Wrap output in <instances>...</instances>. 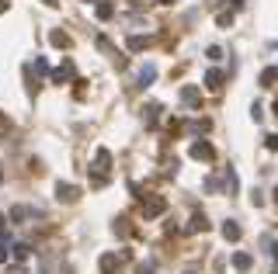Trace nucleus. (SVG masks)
<instances>
[{
  "mask_svg": "<svg viewBox=\"0 0 278 274\" xmlns=\"http://www.w3.org/2000/svg\"><path fill=\"white\" fill-rule=\"evenodd\" d=\"M251 264H254V260H251V254H233V267H237V271H251Z\"/></svg>",
  "mask_w": 278,
  "mask_h": 274,
  "instance_id": "11",
  "label": "nucleus"
},
{
  "mask_svg": "<svg viewBox=\"0 0 278 274\" xmlns=\"http://www.w3.org/2000/svg\"><path fill=\"white\" fill-rule=\"evenodd\" d=\"M87 4H91V0H87Z\"/></svg>",
  "mask_w": 278,
  "mask_h": 274,
  "instance_id": "29",
  "label": "nucleus"
},
{
  "mask_svg": "<svg viewBox=\"0 0 278 274\" xmlns=\"http://www.w3.org/2000/svg\"><path fill=\"white\" fill-rule=\"evenodd\" d=\"M157 42V35H132L129 39V52H143V49H150Z\"/></svg>",
  "mask_w": 278,
  "mask_h": 274,
  "instance_id": "4",
  "label": "nucleus"
},
{
  "mask_svg": "<svg viewBox=\"0 0 278 274\" xmlns=\"http://www.w3.org/2000/svg\"><path fill=\"white\" fill-rule=\"evenodd\" d=\"M112 14H115L112 4H98V18H112Z\"/></svg>",
  "mask_w": 278,
  "mask_h": 274,
  "instance_id": "15",
  "label": "nucleus"
},
{
  "mask_svg": "<svg viewBox=\"0 0 278 274\" xmlns=\"http://www.w3.org/2000/svg\"><path fill=\"white\" fill-rule=\"evenodd\" d=\"M4 260H7V243L0 239V264H4Z\"/></svg>",
  "mask_w": 278,
  "mask_h": 274,
  "instance_id": "22",
  "label": "nucleus"
},
{
  "mask_svg": "<svg viewBox=\"0 0 278 274\" xmlns=\"http://www.w3.org/2000/svg\"><path fill=\"white\" fill-rule=\"evenodd\" d=\"M264 142H268V149H278V136H275V132H271V136L264 139Z\"/></svg>",
  "mask_w": 278,
  "mask_h": 274,
  "instance_id": "21",
  "label": "nucleus"
},
{
  "mask_svg": "<svg viewBox=\"0 0 278 274\" xmlns=\"http://www.w3.org/2000/svg\"><path fill=\"white\" fill-rule=\"evenodd\" d=\"M14 250H18V254H14V257H18V260H24V257H28V247H24V243H18Z\"/></svg>",
  "mask_w": 278,
  "mask_h": 274,
  "instance_id": "20",
  "label": "nucleus"
},
{
  "mask_svg": "<svg viewBox=\"0 0 278 274\" xmlns=\"http://www.w3.org/2000/svg\"><path fill=\"white\" fill-rule=\"evenodd\" d=\"M160 111H163L160 104H146V125H153V118H160Z\"/></svg>",
  "mask_w": 278,
  "mask_h": 274,
  "instance_id": "14",
  "label": "nucleus"
},
{
  "mask_svg": "<svg viewBox=\"0 0 278 274\" xmlns=\"http://www.w3.org/2000/svg\"><path fill=\"white\" fill-rule=\"evenodd\" d=\"M108 167H112V153L108 149H98L94 153V167H91V177H94V188L108 184Z\"/></svg>",
  "mask_w": 278,
  "mask_h": 274,
  "instance_id": "1",
  "label": "nucleus"
},
{
  "mask_svg": "<svg viewBox=\"0 0 278 274\" xmlns=\"http://www.w3.org/2000/svg\"><path fill=\"white\" fill-rule=\"evenodd\" d=\"M278 77V70H264V73H261V83H264V87H268V83H271V80Z\"/></svg>",
  "mask_w": 278,
  "mask_h": 274,
  "instance_id": "17",
  "label": "nucleus"
},
{
  "mask_svg": "<svg viewBox=\"0 0 278 274\" xmlns=\"http://www.w3.org/2000/svg\"><path fill=\"white\" fill-rule=\"evenodd\" d=\"M49 42H52L56 49H66V45H70V35H66V32H60V28H56V32H49Z\"/></svg>",
  "mask_w": 278,
  "mask_h": 274,
  "instance_id": "10",
  "label": "nucleus"
},
{
  "mask_svg": "<svg viewBox=\"0 0 278 274\" xmlns=\"http://www.w3.org/2000/svg\"><path fill=\"white\" fill-rule=\"evenodd\" d=\"M216 21H219V28H230V24H233V14H230V11H223Z\"/></svg>",
  "mask_w": 278,
  "mask_h": 274,
  "instance_id": "16",
  "label": "nucleus"
},
{
  "mask_svg": "<svg viewBox=\"0 0 278 274\" xmlns=\"http://www.w3.org/2000/svg\"><path fill=\"white\" fill-rule=\"evenodd\" d=\"M153 80H157V66H153V63H146V66L139 70V87H150Z\"/></svg>",
  "mask_w": 278,
  "mask_h": 274,
  "instance_id": "6",
  "label": "nucleus"
},
{
  "mask_svg": "<svg viewBox=\"0 0 278 274\" xmlns=\"http://www.w3.org/2000/svg\"><path fill=\"white\" fill-rule=\"evenodd\" d=\"M115 267H119V257H115V254L101 257V271H104V274H115Z\"/></svg>",
  "mask_w": 278,
  "mask_h": 274,
  "instance_id": "12",
  "label": "nucleus"
},
{
  "mask_svg": "<svg viewBox=\"0 0 278 274\" xmlns=\"http://www.w3.org/2000/svg\"><path fill=\"white\" fill-rule=\"evenodd\" d=\"M223 236H226L230 243H237V239H240V226H237V222H223Z\"/></svg>",
  "mask_w": 278,
  "mask_h": 274,
  "instance_id": "13",
  "label": "nucleus"
},
{
  "mask_svg": "<svg viewBox=\"0 0 278 274\" xmlns=\"http://www.w3.org/2000/svg\"><path fill=\"white\" fill-rule=\"evenodd\" d=\"M188 274H191V271H188Z\"/></svg>",
  "mask_w": 278,
  "mask_h": 274,
  "instance_id": "30",
  "label": "nucleus"
},
{
  "mask_svg": "<svg viewBox=\"0 0 278 274\" xmlns=\"http://www.w3.org/2000/svg\"><path fill=\"white\" fill-rule=\"evenodd\" d=\"M181 101H184L188 108H199V104H202V98H199V90H195V87H184V90H181Z\"/></svg>",
  "mask_w": 278,
  "mask_h": 274,
  "instance_id": "8",
  "label": "nucleus"
},
{
  "mask_svg": "<svg viewBox=\"0 0 278 274\" xmlns=\"http://www.w3.org/2000/svg\"><path fill=\"white\" fill-rule=\"evenodd\" d=\"M191 160H202V163H212L216 160V146L212 142H205V139H199V142H191Z\"/></svg>",
  "mask_w": 278,
  "mask_h": 274,
  "instance_id": "2",
  "label": "nucleus"
},
{
  "mask_svg": "<svg viewBox=\"0 0 278 274\" xmlns=\"http://www.w3.org/2000/svg\"><path fill=\"white\" fill-rule=\"evenodd\" d=\"M219 87H223V73H219V70H209V73H205V90H219Z\"/></svg>",
  "mask_w": 278,
  "mask_h": 274,
  "instance_id": "9",
  "label": "nucleus"
},
{
  "mask_svg": "<svg viewBox=\"0 0 278 274\" xmlns=\"http://www.w3.org/2000/svg\"><path fill=\"white\" fill-rule=\"evenodd\" d=\"M191 222H195V229H209V222H205V216H195Z\"/></svg>",
  "mask_w": 278,
  "mask_h": 274,
  "instance_id": "19",
  "label": "nucleus"
},
{
  "mask_svg": "<svg viewBox=\"0 0 278 274\" xmlns=\"http://www.w3.org/2000/svg\"><path fill=\"white\" fill-rule=\"evenodd\" d=\"M160 4H174V0H160Z\"/></svg>",
  "mask_w": 278,
  "mask_h": 274,
  "instance_id": "26",
  "label": "nucleus"
},
{
  "mask_svg": "<svg viewBox=\"0 0 278 274\" xmlns=\"http://www.w3.org/2000/svg\"><path fill=\"white\" fill-rule=\"evenodd\" d=\"M70 77H73V59H66V63L60 66V70L52 73V80H56V83H66Z\"/></svg>",
  "mask_w": 278,
  "mask_h": 274,
  "instance_id": "7",
  "label": "nucleus"
},
{
  "mask_svg": "<svg viewBox=\"0 0 278 274\" xmlns=\"http://www.w3.org/2000/svg\"><path fill=\"white\" fill-rule=\"evenodd\" d=\"M275 115H278V101H275Z\"/></svg>",
  "mask_w": 278,
  "mask_h": 274,
  "instance_id": "27",
  "label": "nucleus"
},
{
  "mask_svg": "<svg viewBox=\"0 0 278 274\" xmlns=\"http://www.w3.org/2000/svg\"><path fill=\"white\" fill-rule=\"evenodd\" d=\"M275 201H278V188H275Z\"/></svg>",
  "mask_w": 278,
  "mask_h": 274,
  "instance_id": "28",
  "label": "nucleus"
},
{
  "mask_svg": "<svg viewBox=\"0 0 278 274\" xmlns=\"http://www.w3.org/2000/svg\"><path fill=\"white\" fill-rule=\"evenodd\" d=\"M56 195H60V201H77V198H80V191L73 188V184L60 180V184H56Z\"/></svg>",
  "mask_w": 278,
  "mask_h": 274,
  "instance_id": "5",
  "label": "nucleus"
},
{
  "mask_svg": "<svg viewBox=\"0 0 278 274\" xmlns=\"http://www.w3.org/2000/svg\"><path fill=\"white\" fill-rule=\"evenodd\" d=\"M163 208H167V201H163V198H146V201H143V216H146V219L160 216Z\"/></svg>",
  "mask_w": 278,
  "mask_h": 274,
  "instance_id": "3",
  "label": "nucleus"
},
{
  "mask_svg": "<svg viewBox=\"0 0 278 274\" xmlns=\"http://www.w3.org/2000/svg\"><path fill=\"white\" fill-rule=\"evenodd\" d=\"M7 7H11V4H7V0H0V14H4V11H7Z\"/></svg>",
  "mask_w": 278,
  "mask_h": 274,
  "instance_id": "25",
  "label": "nucleus"
},
{
  "mask_svg": "<svg viewBox=\"0 0 278 274\" xmlns=\"http://www.w3.org/2000/svg\"><path fill=\"white\" fill-rule=\"evenodd\" d=\"M271 257H275V260H278V243H271Z\"/></svg>",
  "mask_w": 278,
  "mask_h": 274,
  "instance_id": "24",
  "label": "nucleus"
},
{
  "mask_svg": "<svg viewBox=\"0 0 278 274\" xmlns=\"http://www.w3.org/2000/svg\"><path fill=\"white\" fill-rule=\"evenodd\" d=\"M209 59L219 63V59H223V49H219V45H209Z\"/></svg>",
  "mask_w": 278,
  "mask_h": 274,
  "instance_id": "18",
  "label": "nucleus"
},
{
  "mask_svg": "<svg viewBox=\"0 0 278 274\" xmlns=\"http://www.w3.org/2000/svg\"><path fill=\"white\" fill-rule=\"evenodd\" d=\"M42 4H45V7H60V0H42Z\"/></svg>",
  "mask_w": 278,
  "mask_h": 274,
  "instance_id": "23",
  "label": "nucleus"
}]
</instances>
